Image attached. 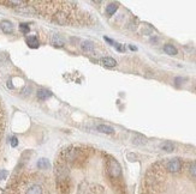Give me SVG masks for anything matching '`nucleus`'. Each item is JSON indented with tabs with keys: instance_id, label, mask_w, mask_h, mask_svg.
<instances>
[{
	"instance_id": "6ab92c4d",
	"label": "nucleus",
	"mask_w": 196,
	"mask_h": 194,
	"mask_svg": "<svg viewBox=\"0 0 196 194\" xmlns=\"http://www.w3.org/2000/svg\"><path fill=\"white\" fill-rule=\"evenodd\" d=\"M117 10H118V4L112 3V4H109V5L106 7V13H107V16H112V14L115 13Z\"/></svg>"
},
{
	"instance_id": "1a4fd4ad",
	"label": "nucleus",
	"mask_w": 196,
	"mask_h": 194,
	"mask_svg": "<svg viewBox=\"0 0 196 194\" xmlns=\"http://www.w3.org/2000/svg\"><path fill=\"white\" fill-rule=\"evenodd\" d=\"M43 193V191H42V187H41L40 185H31V186H29L27 188V191H25V194H42Z\"/></svg>"
},
{
	"instance_id": "f257e3e1",
	"label": "nucleus",
	"mask_w": 196,
	"mask_h": 194,
	"mask_svg": "<svg viewBox=\"0 0 196 194\" xmlns=\"http://www.w3.org/2000/svg\"><path fill=\"white\" fill-rule=\"evenodd\" d=\"M107 173L112 180H120L122 177V167L113 157L107 161Z\"/></svg>"
},
{
	"instance_id": "20e7f679",
	"label": "nucleus",
	"mask_w": 196,
	"mask_h": 194,
	"mask_svg": "<svg viewBox=\"0 0 196 194\" xmlns=\"http://www.w3.org/2000/svg\"><path fill=\"white\" fill-rule=\"evenodd\" d=\"M182 169V162L179 158H172L166 163V170L170 173H178Z\"/></svg>"
},
{
	"instance_id": "a878e982",
	"label": "nucleus",
	"mask_w": 196,
	"mask_h": 194,
	"mask_svg": "<svg viewBox=\"0 0 196 194\" xmlns=\"http://www.w3.org/2000/svg\"><path fill=\"white\" fill-rule=\"evenodd\" d=\"M175 81H176V84H178V85H179V84H182V81H184V79H183V78H181V77H177L176 79H175Z\"/></svg>"
},
{
	"instance_id": "ddd939ff",
	"label": "nucleus",
	"mask_w": 196,
	"mask_h": 194,
	"mask_svg": "<svg viewBox=\"0 0 196 194\" xmlns=\"http://www.w3.org/2000/svg\"><path fill=\"white\" fill-rule=\"evenodd\" d=\"M51 96H52V92L48 91V90H45V89H41V90L37 91V98L41 101L47 100V98H49Z\"/></svg>"
},
{
	"instance_id": "412c9836",
	"label": "nucleus",
	"mask_w": 196,
	"mask_h": 194,
	"mask_svg": "<svg viewBox=\"0 0 196 194\" xmlns=\"http://www.w3.org/2000/svg\"><path fill=\"white\" fill-rule=\"evenodd\" d=\"M189 173L191 176H194L196 177V162H193V163H190L189 165Z\"/></svg>"
},
{
	"instance_id": "4468645a",
	"label": "nucleus",
	"mask_w": 196,
	"mask_h": 194,
	"mask_svg": "<svg viewBox=\"0 0 196 194\" xmlns=\"http://www.w3.org/2000/svg\"><path fill=\"white\" fill-rule=\"evenodd\" d=\"M96 129L99 132H101V133H106V134H112L115 132V129L111 127V126H107V125H98Z\"/></svg>"
},
{
	"instance_id": "dca6fc26",
	"label": "nucleus",
	"mask_w": 196,
	"mask_h": 194,
	"mask_svg": "<svg viewBox=\"0 0 196 194\" xmlns=\"http://www.w3.org/2000/svg\"><path fill=\"white\" fill-rule=\"evenodd\" d=\"M160 149L164 150V151H166V152H172L175 150V145L171 141H164L161 145H160Z\"/></svg>"
},
{
	"instance_id": "6e6552de",
	"label": "nucleus",
	"mask_w": 196,
	"mask_h": 194,
	"mask_svg": "<svg viewBox=\"0 0 196 194\" xmlns=\"http://www.w3.org/2000/svg\"><path fill=\"white\" fill-rule=\"evenodd\" d=\"M51 42H52V45H53L54 47H58V48L64 47V45H65V40L61 37L60 35H58V34H55V35L52 36Z\"/></svg>"
},
{
	"instance_id": "aec40b11",
	"label": "nucleus",
	"mask_w": 196,
	"mask_h": 194,
	"mask_svg": "<svg viewBox=\"0 0 196 194\" xmlns=\"http://www.w3.org/2000/svg\"><path fill=\"white\" fill-rule=\"evenodd\" d=\"M132 143H134L135 145H144V144L147 143V139H146L144 137H141V135H137V137H135V138H134V140H132Z\"/></svg>"
},
{
	"instance_id": "f03ea898",
	"label": "nucleus",
	"mask_w": 196,
	"mask_h": 194,
	"mask_svg": "<svg viewBox=\"0 0 196 194\" xmlns=\"http://www.w3.org/2000/svg\"><path fill=\"white\" fill-rule=\"evenodd\" d=\"M55 176H57V182H61V181L69 179V169L64 162L57 163V165H55Z\"/></svg>"
},
{
	"instance_id": "4be33fe9",
	"label": "nucleus",
	"mask_w": 196,
	"mask_h": 194,
	"mask_svg": "<svg viewBox=\"0 0 196 194\" xmlns=\"http://www.w3.org/2000/svg\"><path fill=\"white\" fill-rule=\"evenodd\" d=\"M20 33L22 34H28L29 31H30V28H29L28 24L22 23V24H20Z\"/></svg>"
},
{
	"instance_id": "bb28decb",
	"label": "nucleus",
	"mask_w": 196,
	"mask_h": 194,
	"mask_svg": "<svg viewBox=\"0 0 196 194\" xmlns=\"http://www.w3.org/2000/svg\"><path fill=\"white\" fill-rule=\"evenodd\" d=\"M7 83H8V84H7V85H8V87L11 89V87H12V84H11V81H7Z\"/></svg>"
},
{
	"instance_id": "39448f33",
	"label": "nucleus",
	"mask_w": 196,
	"mask_h": 194,
	"mask_svg": "<svg viewBox=\"0 0 196 194\" xmlns=\"http://www.w3.org/2000/svg\"><path fill=\"white\" fill-rule=\"evenodd\" d=\"M54 20L57 23L61 24V25H66L69 23V16L66 13H64L63 11H58L57 13L54 14Z\"/></svg>"
},
{
	"instance_id": "9b49d317",
	"label": "nucleus",
	"mask_w": 196,
	"mask_h": 194,
	"mask_svg": "<svg viewBox=\"0 0 196 194\" xmlns=\"http://www.w3.org/2000/svg\"><path fill=\"white\" fill-rule=\"evenodd\" d=\"M81 47L84 52L90 53V52H93V49H94V43H93L92 41H88V40L83 41V42L81 43Z\"/></svg>"
},
{
	"instance_id": "c85d7f7f",
	"label": "nucleus",
	"mask_w": 196,
	"mask_h": 194,
	"mask_svg": "<svg viewBox=\"0 0 196 194\" xmlns=\"http://www.w3.org/2000/svg\"><path fill=\"white\" fill-rule=\"evenodd\" d=\"M195 90H196V87H195Z\"/></svg>"
},
{
	"instance_id": "f3484780",
	"label": "nucleus",
	"mask_w": 196,
	"mask_h": 194,
	"mask_svg": "<svg viewBox=\"0 0 196 194\" xmlns=\"http://www.w3.org/2000/svg\"><path fill=\"white\" fill-rule=\"evenodd\" d=\"M27 45L30 48H37L40 43H39V40L35 36H29V37H27Z\"/></svg>"
},
{
	"instance_id": "f8f14e48",
	"label": "nucleus",
	"mask_w": 196,
	"mask_h": 194,
	"mask_svg": "<svg viewBox=\"0 0 196 194\" xmlns=\"http://www.w3.org/2000/svg\"><path fill=\"white\" fill-rule=\"evenodd\" d=\"M37 168L39 169H42V170H47L51 168V163L48 161L47 158H40L37 161Z\"/></svg>"
},
{
	"instance_id": "5701e85b",
	"label": "nucleus",
	"mask_w": 196,
	"mask_h": 194,
	"mask_svg": "<svg viewBox=\"0 0 196 194\" xmlns=\"http://www.w3.org/2000/svg\"><path fill=\"white\" fill-rule=\"evenodd\" d=\"M4 4L12 5V6H22V5H24L25 3H24V1H4Z\"/></svg>"
},
{
	"instance_id": "9d476101",
	"label": "nucleus",
	"mask_w": 196,
	"mask_h": 194,
	"mask_svg": "<svg viewBox=\"0 0 196 194\" xmlns=\"http://www.w3.org/2000/svg\"><path fill=\"white\" fill-rule=\"evenodd\" d=\"M101 64L106 67H115L117 66V61H115L113 58H111V56H105V58H102Z\"/></svg>"
},
{
	"instance_id": "423d86ee",
	"label": "nucleus",
	"mask_w": 196,
	"mask_h": 194,
	"mask_svg": "<svg viewBox=\"0 0 196 194\" xmlns=\"http://www.w3.org/2000/svg\"><path fill=\"white\" fill-rule=\"evenodd\" d=\"M57 185H58V188L60 189L61 193L64 194H68L70 192V189H71V181H70V179H66V180L61 181V182H57Z\"/></svg>"
},
{
	"instance_id": "7ed1b4c3",
	"label": "nucleus",
	"mask_w": 196,
	"mask_h": 194,
	"mask_svg": "<svg viewBox=\"0 0 196 194\" xmlns=\"http://www.w3.org/2000/svg\"><path fill=\"white\" fill-rule=\"evenodd\" d=\"M82 155H83V151L81 149H70L65 152V160L68 162H75L78 161L82 158Z\"/></svg>"
},
{
	"instance_id": "0eeeda50",
	"label": "nucleus",
	"mask_w": 196,
	"mask_h": 194,
	"mask_svg": "<svg viewBox=\"0 0 196 194\" xmlns=\"http://www.w3.org/2000/svg\"><path fill=\"white\" fill-rule=\"evenodd\" d=\"M0 28H1L3 33H5V34L14 33V25H12V23L8 22V20H3V22L0 23Z\"/></svg>"
},
{
	"instance_id": "b1692460",
	"label": "nucleus",
	"mask_w": 196,
	"mask_h": 194,
	"mask_svg": "<svg viewBox=\"0 0 196 194\" xmlns=\"http://www.w3.org/2000/svg\"><path fill=\"white\" fill-rule=\"evenodd\" d=\"M6 177H7V171L6 170H1V171H0V181L5 180Z\"/></svg>"
},
{
	"instance_id": "393cba45",
	"label": "nucleus",
	"mask_w": 196,
	"mask_h": 194,
	"mask_svg": "<svg viewBox=\"0 0 196 194\" xmlns=\"http://www.w3.org/2000/svg\"><path fill=\"white\" fill-rule=\"evenodd\" d=\"M17 145H18V139H17L16 137H14V138L11 139V146H12V147H16Z\"/></svg>"
},
{
	"instance_id": "2eb2a0df",
	"label": "nucleus",
	"mask_w": 196,
	"mask_h": 194,
	"mask_svg": "<svg viewBox=\"0 0 196 194\" xmlns=\"http://www.w3.org/2000/svg\"><path fill=\"white\" fill-rule=\"evenodd\" d=\"M17 12L24 14H34L36 11H35V8L33 6H22L20 8H17Z\"/></svg>"
},
{
	"instance_id": "cd10ccee",
	"label": "nucleus",
	"mask_w": 196,
	"mask_h": 194,
	"mask_svg": "<svg viewBox=\"0 0 196 194\" xmlns=\"http://www.w3.org/2000/svg\"><path fill=\"white\" fill-rule=\"evenodd\" d=\"M130 49H132V50H136L137 48H136V47H134V46H130Z\"/></svg>"
},
{
	"instance_id": "a211bd4d",
	"label": "nucleus",
	"mask_w": 196,
	"mask_h": 194,
	"mask_svg": "<svg viewBox=\"0 0 196 194\" xmlns=\"http://www.w3.org/2000/svg\"><path fill=\"white\" fill-rule=\"evenodd\" d=\"M164 52L169 55H176L178 52H177V48L173 46V45H165L164 46Z\"/></svg>"
}]
</instances>
